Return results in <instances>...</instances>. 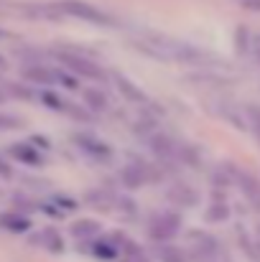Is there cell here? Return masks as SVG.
<instances>
[{"label": "cell", "mask_w": 260, "mask_h": 262, "mask_svg": "<svg viewBox=\"0 0 260 262\" xmlns=\"http://www.w3.org/2000/svg\"><path fill=\"white\" fill-rule=\"evenodd\" d=\"M138 49H143L146 54L161 59V61H181V64H202L207 59L204 51L194 49L191 43L184 41H171V38H141L135 41Z\"/></svg>", "instance_id": "1"}, {"label": "cell", "mask_w": 260, "mask_h": 262, "mask_svg": "<svg viewBox=\"0 0 260 262\" xmlns=\"http://www.w3.org/2000/svg\"><path fill=\"white\" fill-rule=\"evenodd\" d=\"M56 59H59L72 74H77V77H85V79H105L102 67L94 64L92 59L82 56V54H77V51H67V49H62V51H56Z\"/></svg>", "instance_id": "2"}, {"label": "cell", "mask_w": 260, "mask_h": 262, "mask_svg": "<svg viewBox=\"0 0 260 262\" xmlns=\"http://www.w3.org/2000/svg\"><path fill=\"white\" fill-rule=\"evenodd\" d=\"M59 13L62 15H72V18H79V20H87V23H97V26H110V15H105L99 8L89 5V3H82V0H62L56 3Z\"/></svg>", "instance_id": "3"}, {"label": "cell", "mask_w": 260, "mask_h": 262, "mask_svg": "<svg viewBox=\"0 0 260 262\" xmlns=\"http://www.w3.org/2000/svg\"><path fill=\"white\" fill-rule=\"evenodd\" d=\"M178 229H181V216L173 211H156L148 222V234L156 242H166V239L176 237Z\"/></svg>", "instance_id": "4"}, {"label": "cell", "mask_w": 260, "mask_h": 262, "mask_svg": "<svg viewBox=\"0 0 260 262\" xmlns=\"http://www.w3.org/2000/svg\"><path fill=\"white\" fill-rule=\"evenodd\" d=\"M23 77L33 84H56L59 82V72L56 69H49L44 64H28L23 67Z\"/></svg>", "instance_id": "5"}, {"label": "cell", "mask_w": 260, "mask_h": 262, "mask_svg": "<svg viewBox=\"0 0 260 262\" xmlns=\"http://www.w3.org/2000/svg\"><path fill=\"white\" fill-rule=\"evenodd\" d=\"M74 143H77L85 153H89L92 158H102V161H107V158L112 156L110 148H107L102 140H97L94 135H85V133H82V135H74Z\"/></svg>", "instance_id": "6"}, {"label": "cell", "mask_w": 260, "mask_h": 262, "mask_svg": "<svg viewBox=\"0 0 260 262\" xmlns=\"http://www.w3.org/2000/svg\"><path fill=\"white\" fill-rule=\"evenodd\" d=\"M146 168L148 166H143V163H128V166H123L120 168V181H123V186H128V188H141L143 183H146Z\"/></svg>", "instance_id": "7"}, {"label": "cell", "mask_w": 260, "mask_h": 262, "mask_svg": "<svg viewBox=\"0 0 260 262\" xmlns=\"http://www.w3.org/2000/svg\"><path fill=\"white\" fill-rule=\"evenodd\" d=\"M148 145H151V150H153L156 156H161L164 161H169V158H176V153H178L176 143H173L171 138L161 135V133L151 135V138H148Z\"/></svg>", "instance_id": "8"}, {"label": "cell", "mask_w": 260, "mask_h": 262, "mask_svg": "<svg viewBox=\"0 0 260 262\" xmlns=\"http://www.w3.org/2000/svg\"><path fill=\"white\" fill-rule=\"evenodd\" d=\"M0 227L18 234V232H28L31 229V219L23 216V214H18V211H3L0 214Z\"/></svg>", "instance_id": "9"}, {"label": "cell", "mask_w": 260, "mask_h": 262, "mask_svg": "<svg viewBox=\"0 0 260 262\" xmlns=\"http://www.w3.org/2000/svg\"><path fill=\"white\" fill-rule=\"evenodd\" d=\"M169 199H171L173 204H178V206H194L199 196H196V191L191 186L176 183V186H171V191H169Z\"/></svg>", "instance_id": "10"}, {"label": "cell", "mask_w": 260, "mask_h": 262, "mask_svg": "<svg viewBox=\"0 0 260 262\" xmlns=\"http://www.w3.org/2000/svg\"><path fill=\"white\" fill-rule=\"evenodd\" d=\"M10 156L18 158L21 163H28V166H41V156L28 145V143H15L10 145Z\"/></svg>", "instance_id": "11"}, {"label": "cell", "mask_w": 260, "mask_h": 262, "mask_svg": "<svg viewBox=\"0 0 260 262\" xmlns=\"http://www.w3.org/2000/svg\"><path fill=\"white\" fill-rule=\"evenodd\" d=\"M72 234L77 239H94L99 234V224L92 222V219H79V222L72 224Z\"/></svg>", "instance_id": "12"}, {"label": "cell", "mask_w": 260, "mask_h": 262, "mask_svg": "<svg viewBox=\"0 0 260 262\" xmlns=\"http://www.w3.org/2000/svg\"><path fill=\"white\" fill-rule=\"evenodd\" d=\"M235 178H237V183H240V188L250 196V199H255L260 201V183L253 178L250 173H245V171H235Z\"/></svg>", "instance_id": "13"}, {"label": "cell", "mask_w": 260, "mask_h": 262, "mask_svg": "<svg viewBox=\"0 0 260 262\" xmlns=\"http://www.w3.org/2000/svg\"><path fill=\"white\" fill-rule=\"evenodd\" d=\"M36 242L44 245V247L51 250V252H62V250H64V242H62V237H59L54 229H44V232L36 237Z\"/></svg>", "instance_id": "14"}, {"label": "cell", "mask_w": 260, "mask_h": 262, "mask_svg": "<svg viewBox=\"0 0 260 262\" xmlns=\"http://www.w3.org/2000/svg\"><path fill=\"white\" fill-rule=\"evenodd\" d=\"M85 104L94 112H102V110H107V97L99 89H85Z\"/></svg>", "instance_id": "15"}, {"label": "cell", "mask_w": 260, "mask_h": 262, "mask_svg": "<svg viewBox=\"0 0 260 262\" xmlns=\"http://www.w3.org/2000/svg\"><path fill=\"white\" fill-rule=\"evenodd\" d=\"M120 262H151V260L143 255V250L138 245L123 239V257H120Z\"/></svg>", "instance_id": "16"}, {"label": "cell", "mask_w": 260, "mask_h": 262, "mask_svg": "<svg viewBox=\"0 0 260 262\" xmlns=\"http://www.w3.org/2000/svg\"><path fill=\"white\" fill-rule=\"evenodd\" d=\"M156 255H158L161 262H184V252L173 245H164V242L156 247Z\"/></svg>", "instance_id": "17"}, {"label": "cell", "mask_w": 260, "mask_h": 262, "mask_svg": "<svg viewBox=\"0 0 260 262\" xmlns=\"http://www.w3.org/2000/svg\"><path fill=\"white\" fill-rule=\"evenodd\" d=\"M117 87H120V92H123L125 97H130V99H135V102H143V92L133 87V82H128L125 77H117Z\"/></svg>", "instance_id": "18"}, {"label": "cell", "mask_w": 260, "mask_h": 262, "mask_svg": "<svg viewBox=\"0 0 260 262\" xmlns=\"http://www.w3.org/2000/svg\"><path fill=\"white\" fill-rule=\"evenodd\" d=\"M41 99L46 102V107H51V110H62V112H69V104L62 99V97H56V94H51V92H44L41 94Z\"/></svg>", "instance_id": "19"}, {"label": "cell", "mask_w": 260, "mask_h": 262, "mask_svg": "<svg viewBox=\"0 0 260 262\" xmlns=\"http://www.w3.org/2000/svg\"><path fill=\"white\" fill-rule=\"evenodd\" d=\"M227 214H230V209H227L225 204H219V201L207 209V219H209V222H222V219H227Z\"/></svg>", "instance_id": "20"}, {"label": "cell", "mask_w": 260, "mask_h": 262, "mask_svg": "<svg viewBox=\"0 0 260 262\" xmlns=\"http://www.w3.org/2000/svg\"><path fill=\"white\" fill-rule=\"evenodd\" d=\"M87 201L97 204V209H99V206L107 209V206H110V193H107V191H92V193H87Z\"/></svg>", "instance_id": "21"}, {"label": "cell", "mask_w": 260, "mask_h": 262, "mask_svg": "<svg viewBox=\"0 0 260 262\" xmlns=\"http://www.w3.org/2000/svg\"><path fill=\"white\" fill-rule=\"evenodd\" d=\"M3 127H18V120H15V117H3V115H0V130H3Z\"/></svg>", "instance_id": "22"}, {"label": "cell", "mask_w": 260, "mask_h": 262, "mask_svg": "<svg viewBox=\"0 0 260 262\" xmlns=\"http://www.w3.org/2000/svg\"><path fill=\"white\" fill-rule=\"evenodd\" d=\"M0 176H3V178H10V176H13V171H10V166H8L5 161H0Z\"/></svg>", "instance_id": "23"}, {"label": "cell", "mask_w": 260, "mask_h": 262, "mask_svg": "<svg viewBox=\"0 0 260 262\" xmlns=\"http://www.w3.org/2000/svg\"><path fill=\"white\" fill-rule=\"evenodd\" d=\"M248 112H250V117L255 120V125H260V107H250Z\"/></svg>", "instance_id": "24"}, {"label": "cell", "mask_w": 260, "mask_h": 262, "mask_svg": "<svg viewBox=\"0 0 260 262\" xmlns=\"http://www.w3.org/2000/svg\"><path fill=\"white\" fill-rule=\"evenodd\" d=\"M245 8H253V10H260V0H243Z\"/></svg>", "instance_id": "25"}, {"label": "cell", "mask_w": 260, "mask_h": 262, "mask_svg": "<svg viewBox=\"0 0 260 262\" xmlns=\"http://www.w3.org/2000/svg\"><path fill=\"white\" fill-rule=\"evenodd\" d=\"M3 99H5V94H3V92H0V102H3Z\"/></svg>", "instance_id": "26"}]
</instances>
